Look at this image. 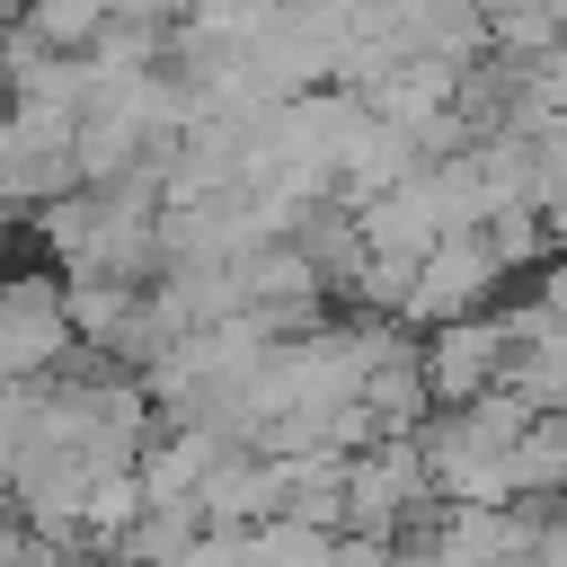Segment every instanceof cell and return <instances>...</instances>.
I'll return each mask as SVG.
<instances>
[{
	"instance_id": "cell-1",
	"label": "cell",
	"mask_w": 567,
	"mask_h": 567,
	"mask_svg": "<svg viewBox=\"0 0 567 567\" xmlns=\"http://www.w3.org/2000/svg\"><path fill=\"white\" fill-rule=\"evenodd\" d=\"M71 337H80V319H71V292L53 275H9L0 284V390L53 381Z\"/></svg>"
},
{
	"instance_id": "cell-2",
	"label": "cell",
	"mask_w": 567,
	"mask_h": 567,
	"mask_svg": "<svg viewBox=\"0 0 567 567\" xmlns=\"http://www.w3.org/2000/svg\"><path fill=\"white\" fill-rule=\"evenodd\" d=\"M496 275H505L496 230H452V239L416 266V284H408V319H434V328L478 319V301L496 292Z\"/></svg>"
},
{
	"instance_id": "cell-3",
	"label": "cell",
	"mask_w": 567,
	"mask_h": 567,
	"mask_svg": "<svg viewBox=\"0 0 567 567\" xmlns=\"http://www.w3.org/2000/svg\"><path fill=\"white\" fill-rule=\"evenodd\" d=\"M532 567H567V505L540 514V540H532Z\"/></svg>"
},
{
	"instance_id": "cell-4",
	"label": "cell",
	"mask_w": 567,
	"mask_h": 567,
	"mask_svg": "<svg viewBox=\"0 0 567 567\" xmlns=\"http://www.w3.org/2000/svg\"><path fill=\"white\" fill-rule=\"evenodd\" d=\"M106 567H133V558H106Z\"/></svg>"
}]
</instances>
